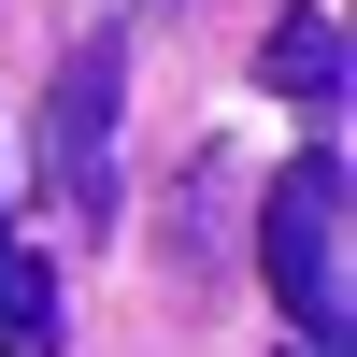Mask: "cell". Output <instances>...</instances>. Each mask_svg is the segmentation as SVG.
Returning <instances> with one entry per match:
<instances>
[{
    "mask_svg": "<svg viewBox=\"0 0 357 357\" xmlns=\"http://www.w3.org/2000/svg\"><path fill=\"white\" fill-rule=\"evenodd\" d=\"M257 257H272L286 329H301L314 357H343V329H357V272H343V158H329V143H314V158H286L272 215H257Z\"/></svg>",
    "mask_w": 357,
    "mask_h": 357,
    "instance_id": "obj_1",
    "label": "cell"
},
{
    "mask_svg": "<svg viewBox=\"0 0 357 357\" xmlns=\"http://www.w3.org/2000/svg\"><path fill=\"white\" fill-rule=\"evenodd\" d=\"M43 172H57L72 215L114 200V43H86L72 57V100H43Z\"/></svg>",
    "mask_w": 357,
    "mask_h": 357,
    "instance_id": "obj_2",
    "label": "cell"
},
{
    "mask_svg": "<svg viewBox=\"0 0 357 357\" xmlns=\"http://www.w3.org/2000/svg\"><path fill=\"white\" fill-rule=\"evenodd\" d=\"M72 343V314H57V272L15 243V215H0V357H57Z\"/></svg>",
    "mask_w": 357,
    "mask_h": 357,
    "instance_id": "obj_3",
    "label": "cell"
},
{
    "mask_svg": "<svg viewBox=\"0 0 357 357\" xmlns=\"http://www.w3.org/2000/svg\"><path fill=\"white\" fill-rule=\"evenodd\" d=\"M272 86H301V100H343V29H329V15H286V29H272Z\"/></svg>",
    "mask_w": 357,
    "mask_h": 357,
    "instance_id": "obj_4",
    "label": "cell"
},
{
    "mask_svg": "<svg viewBox=\"0 0 357 357\" xmlns=\"http://www.w3.org/2000/svg\"><path fill=\"white\" fill-rule=\"evenodd\" d=\"M301 357H314V343H301Z\"/></svg>",
    "mask_w": 357,
    "mask_h": 357,
    "instance_id": "obj_5",
    "label": "cell"
}]
</instances>
